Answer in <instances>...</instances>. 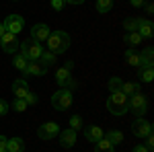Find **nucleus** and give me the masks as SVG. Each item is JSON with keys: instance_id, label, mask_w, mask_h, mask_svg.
I'll return each instance as SVG.
<instances>
[{"instance_id": "obj_1", "label": "nucleus", "mask_w": 154, "mask_h": 152, "mask_svg": "<svg viewBox=\"0 0 154 152\" xmlns=\"http://www.w3.org/2000/svg\"><path fill=\"white\" fill-rule=\"evenodd\" d=\"M45 43H48V51L58 56V54H64L70 47V35L66 31H51L49 37L45 39Z\"/></svg>"}, {"instance_id": "obj_2", "label": "nucleus", "mask_w": 154, "mask_h": 152, "mask_svg": "<svg viewBox=\"0 0 154 152\" xmlns=\"http://www.w3.org/2000/svg\"><path fill=\"white\" fill-rule=\"evenodd\" d=\"M107 109L109 113L115 117H121L128 113V97L121 93V91H115L107 97Z\"/></svg>"}, {"instance_id": "obj_3", "label": "nucleus", "mask_w": 154, "mask_h": 152, "mask_svg": "<svg viewBox=\"0 0 154 152\" xmlns=\"http://www.w3.org/2000/svg\"><path fill=\"white\" fill-rule=\"evenodd\" d=\"M19 47H21V54L27 58V62H37V60L41 58V54H43L41 43H37L35 39H31V37L25 39V41H21Z\"/></svg>"}, {"instance_id": "obj_4", "label": "nucleus", "mask_w": 154, "mask_h": 152, "mask_svg": "<svg viewBox=\"0 0 154 152\" xmlns=\"http://www.w3.org/2000/svg\"><path fill=\"white\" fill-rule=\"evenodd\" d=\"M72 101H74V97H72L70 88H60L58 93L51 95V107H54L56 111H66V109H70Z\"/></svg>"}, {"instance_id": "obj_5", "label": "nucleus", "mask_w": 154, "mask_h": 152, "mask_svg": "<svg viewBox=\"0 0 154 152\" xmlns=\"http://www.w3.org/2000/svg\"><path fill=\"white\" fill-rule=\"evenodd\" d=\"M128 111H131L136 117H144V113L148 111V99L142 93L128 97Z\"/></svg>"}, {"instance_id": "obj_6", "label": "nucleus", "mask_w": 154, "mask_h": 152, "mask_svg": "<svg viewBox=\"0 0 154 152\" xmlns=\"http://www.w3.org/2000/svg\"><path fill=\"white\" fill-rule=\"evenodd\" d=\"M2 25H4V29H6L8 33H14V35H19V33L25 29V21H23L21 14H8Z\"/></svg>"}, {"instance_id": "obj_7", "label": "nucleus", "mask_w": 154, "mask_h": 152, "mask_svg": "<svg viewBox=\"0 0 154 152\" xmlns=\"http://www.w3.org/2000/svg\"><path fill=\"white\" fill-rule=\"evenodd\" d=\"M131 132L138 138H146L148 134H152V123L148 119H144V117H136V121L131 123Z\"/></svg>"}, {"instance_id": "obj_8", "label": "nucleus", "mask_w": 154, "mask_h": 152, "mask_svg": "<svg viewBox=\"0 0 154 152\" xmlns=\"http://www.w3.org/2000/svg\"><path fill=\"white\" fill-rule=\"evenodd\" d=\"M58 134H60V126L56 121H48V123L39 126V129H37V136L41 140H54Z\"/></svg>"}, {"instance_id": "obj_9", "label": "nucleus", "mask_w": 154, "mask_h": 152, "mask_svg": "<svg viewBox=\"0 0 154 152\" xmlns=\"http://www.w3.org/2000/svg\"><path fill=\"white\" fill-rule=\"evenodd\" d=\"M19 39H17V35L14 33H4V35L0 37V45H2V51H6V54H14L17 49H19Z\"/></svg>"}, {"instance_id": "obj_10", "label": "nucleus", "mask_w": 154, "mask_h": 152, "mask_svg": "<svg viewBox=\"0 0 154 152\" xmlns=\"http://www.w3.org/2000/svg\"><path fill=\"white\" fill-rule=\"evenodd\" d=\"M49 33H51V29L45 23H37V25L31 27V39H35L37 43H43L49 37Z\"/></svg>"}, {"instance_id": "obj_11", "label": "nucleus", "mask_w": 154, "mask_h": 152, "mask_svg": "<svg viewBox=\"0 0 154 152\" xmlns=\"http://www.w3.org/2000/svg\"><path fill=\"white\" fill-rule=\"evenodd\" d=\"M12 93H14L17 99H25L27 95L31 93L27 80H25V78H17V80H12Z\"/></svg>"}, {"instance_id": "obj_12", "label": "nucleus", "mask_w": 154, "mask_h": 152, "mask_svg": "<svg viewBox=\"0 0 154 152\" xmlns=\"http://www.w3.org/2000/svg\"><path fill=\"white\" fill-rule=\"evenodd\" d=\"M58 136H60V144L64 148H72L76 144V129L68 128V129H64V132H60Z\"/></svg>"}, {"instance_id": "obj_13", "label": "nucleus", "mask_w": 154, "mask_h": 152, "mask_svg": "<svg viewBox=\"0 0 154 152\" xmlns=\"http://www.w3.org/2000/svg\"><path fill=\"white\" fill-rule=\"evenodd\" d=\"M138 33H140V37L142 39H150L154 33V29H152V21L150 19H138V29H136Z\"/></svg>"}, {"instance_id": "obj_14", "label": "nucleus", "mask_w": 154, "mask_h": 152, "mask_svg": "<svg viewBox=\"0 0 154 152\" xmlns=\"http://www.w3.org/2000/svg\"><path fill=\"white\" fill-rule=\"evenodd\" d=\"M84 138L88 142H99L101 138H105V132H103V128L101 126H91V128H86L84 129Z\"/></svg>"}, {"instance_id": "obj_15", "label": "nucleus", "mask_w": 154, "mask_h": 152, "mask_svg": "<svg viewBox=\"0 0 154 152\" xmlns=\"http://www.w3.org/2000/svg\"><path fill=\"white\" fill-rule=\"evenodd\" d=\"M152 56H154V49H152V45H148L142 54H140V66H138V68H152L154 66Z\"/></svg>"}, {"instance_id": "obj_16", "label": "nucleus", "mask_w": 154, "mask_h": 152, "mask_svg": "<svg viewBox=\"0 0 154 152\" xmlns=\"http://www.w3.org/2000/svg\"><path fill=\"white\" fill-rule=\"evenodd\" d=\"M12 66H14L17 70H21L23 76H29V74H27V58H25L23 54H14V56H12Z\"/></svg>"}, {"instance_id": "obj_17", "label": "nucleus", "mask_w": 154, "mask_h": 152, "mask_svg": "<svg viewBox=\"0 0 154 152\" xmlns=\"http://www.w3.org/2000/svg\"><path fill=\"white\" fill-rule=\"evenodd\" d=\"M119 91L125 95V97H131V95H136V93H142V88H140V82H123Z\"/></svg>"}, {"instance_id": "obj_18", "label": "nucleus", "mask_w": 154, "mask_h": 152, "mask_svg": "<svg viewBox=\"0 0 154 152\" xmlns=\"http://www.w3.org/2000/svg\"><path fill=\"white\" fill-rule=\"evenodd\" d=\"M45 66H41L39 62H27V74H33V76H45Z\"/></svg>"}, {"instance_id": "obj_19", "label": "nucleus", "mask_w": 154, "mask_h": 152, "mask_svg": "<svg viewBox=\"0 0 154 152\" xmlns=\"http://www.w3.org/2000/svg\"><path fill=\"white\" fill-rule=\"evenodd\" d=\"M23 150H25L23 138H11L6 142V152H23Z\"/></svg>"}, {"instance_id": "obj_20", "label": "nucleus", "mask_w": 154, "mask_h": 152, "mask_svg": "<svg viewBox=\"0 0 154 152\" xmlns=\"http://www.w3.org/2000/svg\"><path fill=\"white\" fill-rule=\"evenodd\" d=\"M125 62H128L130 66H136V68H138V66H140V54H138L134 47H128V49H125Z\"/></svg>"}, {"instance_id": "obj_21", "label": "nucleus", "mask_w": 154, "mask_h": 152, "mask_svg": "<svg viewBox=\"0 0 154 152\" xmlns=\"http://www.w3.org/2000/svg\"><path fill=\"white\" fill-rule=\"evenodd\" d=\"M95 152H115V146L107 138H101L99 142H95Z\"/></svg>"}, {"instance_id": "obj_22", "label": "nucleus", "mask_w": 154, "mask_h": 152, "mask_svg": "<svg viewBox=\"0 0 154 152\" xmlns=\"http://www.w3.org/2000/svg\"><path fill=\"white\" fill-rule=\"evenodd\" d=\"M105 138H107L109 142H111L113 146H119V144L123 142V134H121L119 129H109V132L105 134Z\"/></svg>"}, {"instance_id": "obj_23", "label": "nucleus", "mask_w": 154, "mask_h": 152, "mask_svg": "<svg viewBox=\"0 0 154 152\" xmlns=\"http://www.w3.org/2000/svg\"><path fill=\"white\" fill-rule=\"evenodd\" d=\"M138 76H140V82L150 84L154 80V70L152 68H138Z\"/></svg>"}, {"instance_id": "obj_24", "label": "nucleus", "mask_w": 154, "mask_h": 152, "mask_svg": "<svg viewBox=\"0 0 154 152\" xmlns=\"http://www.w3.org/2000/svg\"><path fill=\"white\" fill-rule=\"evenodd\" d=\"M41 66H45V68H49V66H54L56 64V54H51V51H43L41 54V58L37 60Z\"/></svg>"}, {"instance_id": "obj_25", "label": "nucleus", "mask_w": 154, "mask_h": 152, "mask_svg": "<svg viewBox=\"0 0 154 152\" xmlns=\"http://www.w3.org/2000/svg\"><path fill=\"white\" fill-rule=\"evenodd\" d=\"M125 43H128L130 47H138L140 43H142V37H140V33H138V31L125 33Z\"/></svg>"}, {"instance_id": "obj_26", "label": "nucleus", "mask_w": 154, "mask_h": 152, "mask_svg": "<svg viewBox=\"0 0 154 152\" xmlns=\"http://www.w3.org/2000/svg\"><path fill=\"white\" fill-rule=\"evenodd\" d=\"M113 8V0H97V11L101 12V14H105Z\"/></svg>"}, {"instance_id": "obj_27", "label": "nucleus", "mask_w": 154, "mask_h": 152, "mask_svg": "<svg viewBox=\"0 0 154 152\" xmlns=\"http://www.w3.org/2000/svg\"><path fill=\"white\" fill-rule=\"evenodd\" d=\"M121 84H123V80H121L119 76H111V78H109V93L119 91V88H121Z\"/></svg>"}, {"instance_id": "obj_28", "label": "nucleus", "mask_w": 154, "mask_h": 152, "mask_svg": "<svg viewBox=\"0 0 154 152\" xmlns=\"http://www.w3.org/2000/svg\"><path fill=\"white\" fill-rule=\"evenodd\" d=\"M123 29H125V33L136 31V29H138V19H125V21H123Z\"/></svg>"}, {"instance_id": "obj_29", "label": "nucleus", "mask_w": 154, "mask_h": 152, "mask_svg": "<svg viewBox=\"0 0 154 152\" xmlns=\"http://www.w3.org/2000/svg\"><path fill=\"white\" fill-rule=\"evenodd\" d=\"M12 109H14V111H17V113H23V111H25V109H27V107H29V105H27V103H25V99H14V101H12Z\"/></svg>"}, {"instance_id": "obj_30", "label": "nucleus", "mask_w": 154, "mask_h": 152, "mask_svg": "<svg viewBox=\"0 0 154 152\" xmlns=\"http://www.w3.org/2000/svg\"><path fill=\"white\" fill-rule=\"evenodd\" d=\"M70 128L78 132V129L82 128V117H80V115H72L70 117Z\"/></svg>"}, {"instance_id": "obj_31", "label": "nucleus", "mask_w": 154, "mask_h": 152, "mask_svg": "<svg viewBox=\"0 0 154 152\" xmlns=\"http://www.w3.org/2000/svg\"><path fill=\"white\" fill-rule=\"evenodd\" d=\"M49 4H51V8H54V11H62L66 2H64V0H49Z\"/></svg>"}, {"instance_id": "obj_32", "label": "nucleus", "mask_w": 154, "mask_h": 152, "mask_svg": "<svg viewBox=\"0 0 154 152\" xmlns=\"http://www.w3.org/2000/svg\"><path fill=\"white\" fill-rule=\"evenodd\" d=\"M25 103H27V105H37V95L35 93H29L27 97H25Z\"/></svg>"}, {"instance_id": "obj_33", "label": "nucleus", "mask_w": 154, "mask_h": 152, "mask_svg": "<svg viewBox=\"0 0 154 152\" xmlns=\"http://www.w3.org/2000/svg\"><path fill=\"white\" fill-rule=\"evenodd\" d=\"M146 148H148L150 152L154 150V136H152V134H148V136H146Z\"/></svg>"}, {"instance_id": "obj_34", "label": "nucleus", "mask_w": 154, "mask_h": 152, "mask_svg": "<svg viewBox=\"0 0 154 152\" xmlns=\"http://www.w3.org/2000/svg\"><path fill=\"white\" fill-rule=\"evenodd\" d=\"M6 113H8V103L0 101V115H6Z\"/></svg>"}, {"instance_id": "obj_35", "label": "nucleus", "mask_w": 154, "mask_h": 152, "mask_svg": "<svg viewBox=\"0 0 154 152\" xmlns=\"http://www.w3.org/2000/svg\"><path fill=\"white\" fill-rule=\"evenodd\" d=\"M130 4L134 8H142L144 4H146V0H130Z\"/></svg>"}, {"instance_id": "obj_36", "label": "nucleus", "mask_w": 154, "mask_h": 152, "mask_svg": "<svg viewBox=\"0 0 154 152\" xmlns=\"http://www.w3.org/2000/svg\"><path fill=\"white\" fill-rule=\"evenodd\" d=\"M131 152H150V150H148L146 146H142V144H138V146H134V150H131Z\"/></svg>"}, {"instance_id": "obj_37", "label": "nucleus", "mask_w": 154, "mask_h": 152, "mask_svg": "<svg viewBox=\"0 0 154 152\" xmlns=\"http://www.w3.org/2000/svg\"><path fill=\"white\" fill-rule=\"evenodd\" d=\"M144 8H146L148 14H152V12H154V4H152V2H146V4H144Z\"/></svg>"}, {"instance_id": "obj_38", "label": "nucleus", "mask_w": 154, "mask_h": 152, "mask_svg": "<svg viewBox=\"0 0 154 152\" xmlns=\"http://www.w3.org/2000/svg\"><path fill=\"white\" fill-rule=\"evenodd\" d=\"M6 142H8V138L0 136V148H2V150H6Z\"/></svg>"}, {"instance_id": "obj_39", "label": "nucleus", "mask_w": 154, "mask_h": 152, "mask_svg": "<svg viewBox=\"0 0 154 152\" xmlns=\"http://www.w3.org/2000/svg\"><path fill=\"white\" fill-rule=\"evenodd\" d=\"M64 68H66V70H70V72H72V68H74V62H72V60H68V62L64 64Z\"/></svg>"}, {"instance_id": "obj_40", "label": "nucleus", "mask_w": 154, "mask_h": 152, "mask_svg": "<svg viewBox=\"0 0 154 152\" xmlns=\"http://www.w3.org/2000/svg\"><path fill=\"white\" fill-rule=\"evenodd\" d=\"M64 2H66V4H74V6H76V4H82L84 0H64Z\"/></svg>"}, {"instance_id": "obj_41", "label": "nucleus", "mask_w": 154, "mask_h": 152, "mask_svg": "<svg viewBox=\"0 0 154 152\" xmlns=\"http://www.w3.org/2000/svg\"><path fill=\"white\" fill-rule=\"evenodd\" d=\"M4 33H6V29H4V25H2V23H0V37H2V35H4Z\"/></svg>"}, {"instance_id": "obj_42", "label": "nucleus", "mask_w": 154, "mask_h": 152, "mask_svg": "<svg viewBox=\"0 0 154 152\" xmlns=\"http://www.w3.org/2000/svg\"><path fill=\"white\" fill-rule=\"evenodd\" d=\"M0 152H6V150H2V148H0Z\"/></svg>"}]
</instances>
